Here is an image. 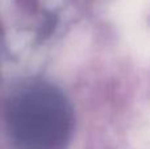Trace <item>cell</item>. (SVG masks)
Segmentation results:
<instances>
[{
  "instance_id": "obj_1",
  "label": "cell",
  "mask_w": 150,
  "mask_h": 149,
  "mask_svg": "<svg viewBox=\"0 0 150 149\" xmlns=\"http://www.w3.org/2000/svg\"><path fill=\"white\" fill-rule=\"evenodd\" d=\"M4 121L15 149H65L73 135L74 114L57 87L33 81L8 96Z\"/></svg>"
}]
</instances>
